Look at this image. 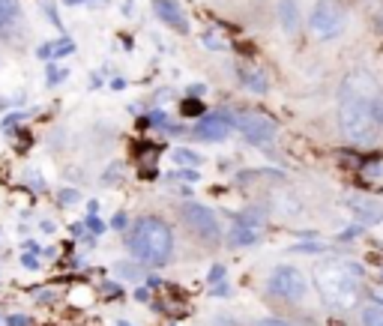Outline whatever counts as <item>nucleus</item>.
<instances>
[{"mask_svg": "<svg viewBox=\"0 0 383 326\" xmlns=\"http://www.w3.org/2000/svg\"><path fill=\"white\" fill-rule=\"evenodd\" d=\"M174 162L177 165H186V168H198L201 165V156L192 150H186V147H180V150H174Z\"/></svg>", "mask_w": 383, "mask_h": 326, "instance_id": "nucleus-16", "label": "nucleus"}, {"mask_svg": "<svg viewBox=\"0 0 383 326\" xmlns=\"http://www.w3.org/2000/svg\"><path fill=\"white\" fill-rule=\"evenodd\" d=\"M227 236H231V242H234V246H251V242L258 240L255 227H251V225H243V222L234 225V227H231V234H227Z\"/></svg>", "mask_w": 383, "mask_h": 326, "instance_id": "nucleus-13", "label": "nucleus"}, {"mask_svg": "<svg viewBox=\"0 0 383 326\" xmlns=\"http://www.w3.org/2000/svg\"><path fill=\"white\" fill-rule=\"evenodd\" d=\"M18 18V0H0V30H6Z\"/></svg>", "mask_w": 383, "mask_h": 326, "instance_id": "nucleus-14", "label": "nucleus"}, {"mask_svg": "<svg viewBox=\"0 0 383 326\" xmlns=\"http://www.w3.org/2000/svg\"><path fill=\"white\" fill-rule=\"evenodd\" d=\"M240 78H243V84H246L251 93H267V90H270V81H267V75L260 69H255V66H243Z\"/></svg>", "mask_w": 383, "mask_h": 326, "instance_id": "nucleus-11", "label": "nucleus"}, {"mask_svg": "<svg viewBox=\"0 0 383 326\" xmlns=\"http://www.w3.org/2000/svg\"><path fill=\"white\" fill-rule=\"evenodd\" d=\"M258 326H291V323H284V321H273V317H270V321H260Z\"/></svg>", "mask_w": 383, "mask_h": 326, "instance_id": "nucleus-20", "label": "nucleus"}, {"mask_svg": "<svg viewBox=\"0 0 383 326\" xmlns=\"http://www.w3.org/2000/svg\"><path fill=\"white\" fill-rule=\"evenodd\" d=\"M317 281H321V293L330 303H354L356 299V281L347 275V266L341 264L317 266Z\"/></svg>", "mask_w": 383, "mask_h": 326, "instance_id": "nucleus-4", "label": "nucleus"}, {"mask_svg": "<svg viewBox=\"0 0 383 326\" xmlns=\"http://www.w3.org/2000/svg\"><path fill=\"white\" fill-rule=\"evenodd\" d=\"M117 326H132V323H126V321H117Z\"/></svg>", "mask_w": 383, "mask_h": 326, "instance_id": "nucleus-22", "label": "nucleus"}, {"mask_svg": "<svg viewBox=\"0 0 383 326\" xmlns=\"http://www.w3.org/2000/svg\"><path fill=\"white\" fill-rule=\"evenodd\" d=\"M126 249L135 260L147 266H162L174 255V231L165 218L159 216H141L135 218L126 234Z\"/></svg>", "mask_w": 383, "mask_h": 326, "instance_id": "nucleus-1", "label": "nucleus"}, {"mask_svg": "<svg viewBox=\"0 0 383 326\" xmlns=\"http://www.w3.org/2000/svg\"><path fill=\"white\" fill-rule=\"evenodd\" d=\"M234 126H237L240 135L246 138L249 144H255V147H267L275 138V123H273L270 117H264V114H255V111L237 114Z\"/></svg>", "mask_w": 383, "mask_h": 326, "instance_id": "nucleus-7", "label": "nucleus"}, {"mask_svg": "<svg viewBox=\"0 0 383 326\" xmlns=\"http://www.w3.org/2000/svg\"><path fill=\"white\" fill-rule=\"evenodd\" d=\"M341 93H356V96H369V99H380V84L371 72L354 69L345 81H341Z\"/></svg>", "mask_w": 383, "mask_h": 326, "instance_id": "nucleus-9", "label": "nucleus"}, {"mask_svg": "<svg viewBox=\"0 0 383 326\" xmlns=\"http://www.w3.org/2000/svg\"><path fill=\"white\" fill-rule=\"evenodd\" d=\"M183 111H186V114H203L198 102H186V105H183Z\"/></svg>", "mask_w": 383, "mask_h": 326, "instance_id": "nucleus-19", "label": "nucleus"}, {"mask_svg": "<svg viewBox=\"0 0 383 326\" xmlns=\"http://www.w3.org/2000/svg\"><path fill=\"white\" fill-rule=\"evenodd\" d=\"M6 323H10V326H30V317H24V314H12Z\"/></svg>", "mask_w": 383, "mask_h": 326, "instance_id": "nucleus-17", "label": "nucleus"}, {"mask_svg": "<svg viewBox=\"0 0 383 326\" xmlns=\"http://www.w3.org/2000/svg\"><path fill=\"white\" fill-rule=\"evenodd\" d=\"M279 18H282V27L288 30H297V24H299V10H297V3L293 0H282L279 3Z\"/></svg>", "mask_w": 383, "mask_h": 326, "instance_id": "nucleus-12", "label": "nucleus"}, {"mask_svg": "<svg viewBox=\"0 0 383 326\" xmlns=\"http://www.w3.org/2000/svg\"><path fill=\"white\" fill-rule=\"evenodd\" d=\"M21 260H24V266H27V270H36V266H39V260H36V255H24Z\"/></svg>", "mask_w": 383, "mask_h": 326, "instance_id": "nucleus-18", "label": "nucleus"}, {"mask_svg": "<svg viewBox=\"0 0 383 326\" xmlns=\"http://www.w3.org/2000/svg\"><path fill=\"white\" fill-rule=\"evenodd\" d=\"M231 117H225V114H201L198 126H195V135L201 138V141H225L227 132H231Z\"/></svg>", "mask_w": 383, "mask_h": 326, "instance_id": "nucleus-8", "label": "nucleus"}, {"mask_svg": "<svg viewBox=\"0 0 383 326\" xmlns=\"http://www.w3.org/2000/svg\"><path fill=\"white\" fill-rule=\"evenodd\" d=\"M222 273H225V270H222V266H216V270H213V273H210V281H219V279H222Z\"/></svg>", "mask_w": 383, "mask_h": 326, "instance_id": "nucleus-21", "label": "nucleus"}, {"mask_svg": "<svg viewBox=\"0 0 383 326\" xmlns=\"http://www.w3.org/2000/svg\"><path fill=\"white\" fill-rule=\"evenodd\" d=\"M362 326H383V305H365L362 308Z\"/></svg>", "mask_w": 383, "mask_h": 326, "instance_id": "nucleus-15", "label": "nucleus"}, {"mask_svg": "<svg viewBox=\"0 0 383 326\" xmlns=\"http://www.w3.org/2000/svg\"><path fill=\"white\" fill-rule=\"evenodd\" d=\"M308 27H312V34L317 39H332V36L345 34L347 12L341 10V6L332 3V0H321V3H314L312 18H308Z\"/></svg>", "mask_w": 383, "mask_h": 326, "instance_id": "nucleus-5", "label": "nucleus"}, {"mask_svg": "<svg viewBox=\"0 0 383 326\" xmlns=\"http://www.w3.org/2000/svg\"><path fill=\"white\" fill-rule=\"evenodd\" d=\"M270 290L275 293L279 299H288V303H299L306 297L308 284H306V275L297 270V266H275L270 273Z\"/></svg>", "mask_w": 383, "mask_h": 326, "instance_id": "nucleus-6", "label": "nucleus"}, {"mask_svg": "<svg viewBox=\"0 0 383 326\" xmlns=\"http://www.w3.org/2000/svg\"><path fill=\"white\" fill-rule=\"evenodd\" d=\"M153 12H156L159 21H165L168 27L180 30V34H186V30H189L186 12H183V6L177 3V0H153Z\"/></svg>", "mask_w": 383, "mask_h": 326, "instance_id": "nucleus-10", "label": "nucleus"}, {"mask_svg": "<svg viewBox=\"0 0 383 326\" xmlns=\"http://www.w3.org/2000/svg\"><path fill=\"white\" fill-rule=\"evenodd\" d=\"M383 123V102L369 99V96L356 93H341L338 102V129L341 135L356 144L374 141Z\"/></svg>", "mask_w": 383, "mask_h": 326, "instance_id": "nucleus-2", "label": "nucleus"}, {"mask_svg": "<svg viewBox=\"0 0 383 326\" xmlns=\"http://www.w3.org/2000/svg\"><path fill=\"white\" fill-rule=\"evenodd\" d=\"M180 216H183V225L195 240L207 242V246H216L219 236H222V227H219V218L213 216V210H207L203 203H183L180 207Z\"/></svg>", "mask_w": 383, "mask_h": 326, "instance_id": "nucleus-3", "label": "nucleus"}]
</instances>
